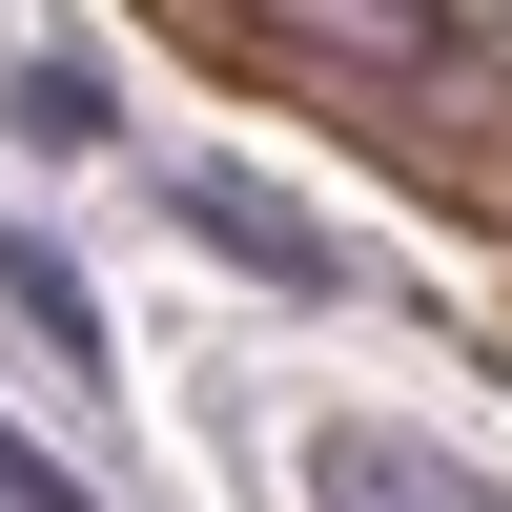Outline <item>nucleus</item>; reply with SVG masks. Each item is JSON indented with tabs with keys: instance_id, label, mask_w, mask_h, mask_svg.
<instances>
[{
	"instance_id": "obj_1",
	"label": "nucleus",
	"mask_w": 512,
	"mask_h": 512,
	"mask_svg": "<svg viewBox=\"0 0 512 512\" xmlns=\"http://www.w3.org/2000/svg\"><path fill=\"white\" fill-rule=\"evenodd\" d=\"M328 512H492L451 451H410V431H328Z\"/></svg>"
},
{
	"instance_id": "obj_4",
	"label": "nucleus",
	"mask_w": 512,
	"mask_h": 512,
	"mask_svg": "<svg viewBox=\"0 0 512 512\" xmlns=\"http://www.w3.org/2000/svg\"><path fill=\"white\" fill-rule=\"evenodd\" d=\"M0 512H103V492H82V472H41V451L0 431Z\"/></svg>"
},
{
	"instance_id": "obj_2",
	"label": "nucleus",
	"mask_w": 512,
	"mask_h": 512,
	"mask_svg": "<svg viewBox=\"0 0 512 512\" xmlns=\"http://www.w3.org/2000/svg\"><path fill=\"white\" fill-rule=\"evenodd\" d=\"M185 226L226 246V267H267V287H328V226H308V205H267V185H185Z\"/></svg>"
},
{
	"instance_id": "obj_3",
	"label": "nucleus",
	"mask_w": 512,
	"mask_h": 512,
	"mask_svg": "<svg viewBox=\"0 0 512 512\" xmlns=\"http://www.w3.org/2000/svg\"><path fill=\"white\" fill-rule=\"evenodd\" d=\"M0 308L41 328V369H103V308H82V267H62L41 226H0Z\"/></svg>"
}]
</instances>
